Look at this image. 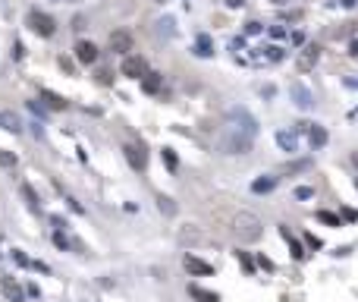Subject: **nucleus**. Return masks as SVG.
I'll return each mask as SVG.
<instances>
[{"instance_id":"nucleus-1","label":"nucleus","mask_w":358,"mask_h":302,"mask_svg":"<svg viewBox=\"0 0 358 302\" xmlns=\"http://www.w3.org/2000/svg\"><path fill=\"white\" fill-rule=\"evenodd\" d=\"M261 230H264V223H261L258 214H252V211H236L233 214V233L239 236V242L261 239Z\"/></svg>"},{"instance_id":"nucleus-2","label":"nucleus","mask_w":358,"mask_h":302,"mask_svg":"<svg viewBox=\"0 0 358 302\" xmlns=\"http://www.w3.org/2000/svg\"><path fill=\"white\" fill-rule=\"evenodd\" d=\"M29 26H32L38 35H44V38H50V35H53V29H57V26H53V19H50L47 13H41V10H32V13H29Z\"/></svg>"},{"instance_id":"nucleus-3","label":"nucleus","mask_w":358,"mask_h":302,"mask_svg":"<svg viewBox=\"0 0 358 302\" xmlns=\"http://www.w3.org/2000/svg\"><path fill=\"white\" fill-rule=\"evenodd\" d=\"M145 72H148V63L142 57H126L123 60V76H129V79H142Z\"/></svg>"},{"instance_id":"nucleus-4","label":"nucleus","mask_w":358,"mask_h":302,"mask_svg":"<svg viewBox=\"0 0 358 302\" xmlns=\"http://www.w3.org/2000/svg\"><path fill=\"white\" fill-rule=\"evenodd\" d=\"M110 51H117V54H126V51H132V35L129 32H113L110 35Z\"/></svg>"},{"instance_id":"nucleus-5","label":"nucleus","mask_w":358,"mask_h":302,"mask_svg":"<svg viewBox=\"0 0 358 302\" xmlns=\"http://www.w3.org/2000/svg\"><path fill=\"white\" fill-rule=\"evenodd\" d=\"M123 151H126V158H129V164H132V167H135V170H145L148 155H145V148H142V145H126Z\"/></svg>"},{"instance_id":"nucleus-6","label":"nucleus","mask_w":358,"mask_h":302,"mask_svg":"<svg viewBox=\"0 0 358 302\" xmlns=\"http://www.w3.org/2000/svg\"><path fill=\"white\" fill-rule=\"evenodd\" d=\"M75 60L79 63H94L98 60V47H94L91 41H79L75 44Z\"/></svg>"},{"instance_id":"nucleus-7","label":"nucleus","mask_w":358,"mask_h":302,"mask_svg":"<svg viewBox=\"0 0 358 302\" xmlns=\"http://www.w3.org/2000/svg\"><path fill=\"white\" fill-rule=\"evenodd\" d=\"M185 271H188V274H211L214 268H211L207 261L195 258V255H185Z\"/></svg>"},{"instance_id":"nucleus-8","label":"nucleus","mask_w":358,"mask_h":302,"mask_svg":"<svg viewBox=\"0 0 358 302\" xmlns=\"http://www.w3.org/2000/svg\"><path fill=\"white\" fill-rule=\"evenodd\" d=\"M0 287H4V293H7V299H10V302H22V299H25V293L19 290L10 277H4V283H0Z\"/></svg>"},{"instance_id":"nucleus-9","label":"nucleus","mask_w":358,"mask_h":302,"mask_svg":"<svg viewBox=\"0 0 358 302\" xmlns=\"http://www.w3.org/2000/svg\"><path fill=\"white\" fill-rule=\"evenodd\" d=\"M314 63H317V47H308L305 54L298 57V69H301V72H305V69H311Z\"/></svg>"},{"instance_id":"nucleus-10","label":"nucleus","mask_w":358,"mask_h":302,"mask_svg":"<svg viewBox=\"0 0 358 302\" xmlns=\"http://www.w3.org/2000/svg\"><path fill=\"white\" fill-rule=\"evenodd\" d=\"M188 293H192L198 302H220V299H217V293H211V290H201V287H188Z\"/></svg>"},{"instance_id":"nucleus-11","label":"nucleus","mask_w":358,"mask_h":302,"mask_svg":"<svg viewBox=\"0 0 358 302\" xmlns=\"http://www.w3.org/2000/svg\"><path fill=\"white\" fill-rule=\"evenodd\" d=\"M41 98L47 101V107H53V110H66V101L60 98V94H53V91H41Z\"/></svg>"},{"instance_id":"nucleus-12","label":"nucleus","mask_w":358,"mask_h":302,"mask_svg":"<svg viewBox=\"0 0 358 302\" xmlns=\"http://www.w3.org/2000/svg\"><path fill=\"white\" fill-rule=\"evenodd\" d=\"M142 85H145V91H157L160 88V76L157 72H145L142 76Z\"/></svg>"},{"instance_id":"nucleus-13","label":"nucleus","mask_w":358,"mask_h":302,"mask_svg":"<svg viewBox=\"0 0 358 302\" xmlns=\"http://www.w3.org/2000/svg\"><path fill=\"white\" fill-rule=\"evenodd\" d=\"M0 126L10 129V132H19V117L16 113H0Z\"/></svg>"},{"instance_id":"nucleus-14","label":"nucleus","mask_w":358,"mask_h":302,"mask_svg":"<svg viewBox=\"0 0 358 302\" xmlns=\"http://www.w3.org/2000/svg\"><path fill=\"white\" fill-rule=\"evenodd\" d=\"M317 220H320V223H327V226H343V220H339L336 214H330V211H320V214H317Z\"/></svg>"},{"instance_id":"nucleus-15","label":"nucleus","mask_w":358,"mask_h":302,"mask_svg":"<svg viewBox=\"0 0 358 302\" xmlns=\"http://www.w3.org/2000/svg\"><path fill=\"white\" fill-rule=\"evenodd\" d=\"M327 142V132L324 129H311V145H324Z\"/></svg>"},{"instance_id":"nucleus-16","label":"nucleus","mask_w":358,"mask_h":302,"mask_svg":"<svg viewBox=\"0 0 358 302\" xmlns=\"http://www.w3.org/2000/svg\"><path fill=\"white\" fill-rule=\"evenodd\" d=\"M0 167H16V155H10V151H0Z\"/></svg>"},{"instance_id":"nucleus-17","label":"nucleus","mask_w":358,"mask_h":302,"mask_svg":"<svg viewBox=\"0 0 358 302\" xmlns=\"http://www.w3.org/2000/svg\"><path fill=\"white\" fill-rule=\"evenodd\" d=\"M267 189H273V180H258L255 183V192H267Z\"/></svg>"},{"instance_id":"nucleus-18","label":"nucleus","mask_w":358,"mask_h":302,"mask_svg":"<svg viewBox=\"0 0 358 302\" xmlns=\"http://www.w3.org/2000/svg\"><path fill=\"white\" fill-rule=\"evenodd\" d=\"M22 195L29 198V205H32V208H38V198H35V192H32V189H29V186H22Z\"/></svg>"},{"instance_id":"nucleus-19","label":"nucleus","mask_w":358,"mask_h":302,"mask_svg":"<svg viewBox=\"0 0 358 302\" xmlns=\"http://www.w3.org/2000/svg\"><path fill=\"white\" fill-rule=\"evenodd\" d=\"M236 255H239V261H242V268H245V271H252V258L245 255V252H236Z\"/></svg>"},{"instance_id":"nucleus-20","label":"nucleus","mask_w":358,"mask_h":302,"mask_svg":"<svg viewBox=\"0 0 358 302\" xmlns=\"http://www.w3.org/2000/svg\"><path fill=\"white\" fill-rule=\"evenodd\" d=\"M157 202H160V211H167V214H173V205H170V198H163V195H160Z\"/></svg>"},{"instance_id":"nucleus-21","label":"nucleus","mask_w":358,"mask_h":302,"mask_svg":"<svg viewBox=\"0 0 358 302\" xmlns=\"http://www.w3.org/2000/svg\"><path fill=\"white\" fill-rule=\"evenodd\" d=\"M98 82H104V85H110V72H107V69H101V72H98Z\"/></svg>"},{"instance_id":"nucleus-22","label":"nucleus","mask_w":358,"mask_h":302,"mask_svg":"<svg viewBox=\"0 0 358 302\" xmlns=\"http://www.w3.org/2000/svg\"><path fill=\"white\" fill-rule=\"evenodd\" d=\"M349 54H358V41H352V51Z\"/></svg>"}]
</instances>
